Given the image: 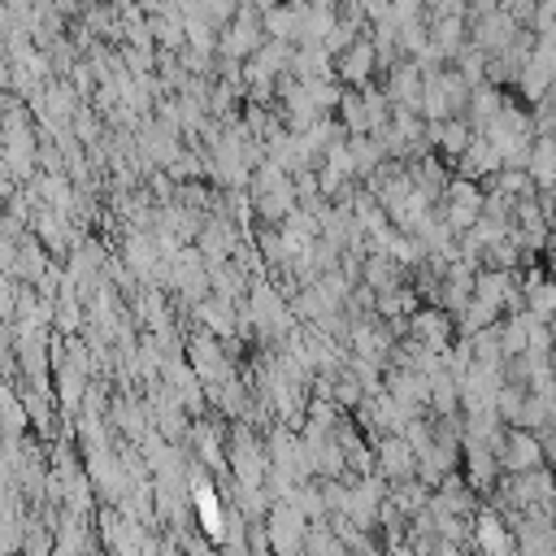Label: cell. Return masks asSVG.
Listing matches in <instances>:
<instances>
[{
  "label": "cell",
  "instance_id": "1",
  "mask_svg": "<svg viewBox=\"0 0 556 556\" xmlns=\"http://www.w3.org/2000/svg\"><path fill=\"white\" fill-rule=\"evenodd\" d=\"M443 204H447V208H443L447 230H469V226L486 213V195H482L478 178H456V182H447Z\"/></svg>",
  "mask_w": 556,
  "mask_h": 556
},
{
  "label": "cell",
  "instance_id": "2",
  "mask_svg": "<svg viewBox=\"0 0 556 556\" xmlns=\"http://www.w3.org/2000/svg\"><path fill=\"white\" fill-rule=\"evenodd\" d=\"M374 70H382L374 35H361V39H352V43H348V48L334 56V74H339V83H348V87H369Z\"/></svg>",
  "mask_w": 556,
  "mask_h": 556
},
{
  "label": "cell",
  "instance_id": "3",
  "mask_svg": "<svg viewBox=\"0 0 556 556\" xmlns=\"http://www.w3.org/2000/svg\"><path fill=\"white\" fill-rule=\"evenodd\" d=\"M495 456H500V465H504L508 473H526V469H539L547 452H543V443H539L534 430L517 426V430H508V434L495 443Z\"/></svg>",
  "mask_w": 556,
  "mask_h": 556
},
{
  "label": "cell",
  "instance_id": "4",
  "mask_svg": "<svg viewBox=\"0 0 556 556\" xmlns=\"http://www.w3.org/2000/svg\"><path fill=\"white\" fill-rule=\"evenodd\" d=\"M269 539H274L278 556H295V552H300V543H308V530H304V513H300L295 504H282V508H274V517H269Z\"/></svg>",
  "mask_w": 556,
  "mask_h": 556
},
{
  "label": "cell",
  "instance_id": "5",
  "mask_svg": "<svg viewBox=\"0 0 556 556\" xmlns=\"http://www.w3.org/2000/svg\"><path fill=\"white\" fill-rule=\"evenodd\" d=\"M191 374H195L200 382H213V387L230 382L226 356H222V348H217V339H213V334H200V339H191Z\"/></svg>",
  "mask_w": 556,
  "mask_h": 556
},
{
  "label": "cell",
  "instance_id": "6",
  "mask_svg": "<svg viewBox=\"0 0 556 556\" xmlns=\"http://www.w3.org/2000/svg\"><path fill=\"white\" fill-rule=\"evenodd\" d=\"M456 165H460V178H482V174H500L504 169V152L486 139V135H473L469 139V148L456 156Z\"/></svg>",
  "mask_w": 556,
  "mask_h": 556
},
{
  "label": "cell",
  "instance_id": "7",
  "mask_svg": "<svg viewBox=\"0 0 556 556\" xmlns=\"http://www.w3.org/2000/svg\"><path fill=\"white\" fill-rule=\"evenodd\" d=\"M378 469L387 478H408L417 469V447L408 443V434H387L378 443Z\"/></svg>",
  "mask_w": 556,
  "mask_h": 556
},
{
  "label": "cell",
  "instance_id": "8",
  "mask_svg": "<svg viewBox=\"0 0 556 556\" xmlns=\"http://www.w3.org/2000/svg\"><path fill=\"white\" fill-rule=\"evenodd\" d=\"M413 334H417V348L443 352V348L452 343V317H447V313H439V308L413 313Z\"/></svg>",
  "mask_w": 556,
  "mask_h": 556
},
{
  "label": "cell",
  "instance_id": "9",
  "mask_svg": "<svg viewBox=\"0 0 556 556\" xmlns=\"http://www.w3.org/2000/svg\"><path fill=\"white\" fill-rule=\"evenodd\" d=\"M526 174L534 187H556V135H539L526 152Z\"/></svg>",
  "mask_w": 556,
  "mask_h": 556
},
{
  "label": "cell",
  "instance_id": "10",
  "mask_svg": "<svg viewBox=\"0 0 556 556\" xmlns=\"http://www.w3.org/2000/svg\"><path fill=\"white\" fill-rule=\"evenodd\" d=\"M430 135L439 139V148H443L447 156H460L478 130H473L465 117H447V122H430Z\"/></svg>",
  "mask_w": 556,
  "mask_h": 556
},
{
  "label": "cell",
  "instance_id": "11",
  "mask_svg": "<svg viewBox=\"0 0 556 556\" xmlns=\"http://www.w3.org/2000/svg\"><path fill=\"white\" fill-rule=\"evenodd\" d=\"M469 126L473 130H486L500 113H504V100H500V91L495 87H473V96H469Z\"/></svg>",
  "mask_w": 556,
  "mask_h": 556
},
{
  "label": "cell",
  "instance_id": "12",
  "mask_svg": "<svg viewBox=\"0 0 556 556\" xmlns=\"http://www.w3.org/2000/svg\"><path fill=\"white\" fill-rule=\"evenodd\" d=\"M195 513H200V526H204L213 539H222V534H226V517H222L217 491H213L204 478H195Z\"/></svg>",
  "mask_w": 556,
  "mask_h": 556
},
{
  "label": "cell",
  "instance_id": "13",
  "mask_svg": "<svg viewBox=\"0 0 556 556\" xmlns=\"http://www.w3.org/2000/svg\"><path fill=\"white\" fill-rule=\"evenodd\" d=\"M478 543H482L486 556H517L513 552V534L500 526V517H482L478 521Z\"/></svg>",
  "mask_w": 556,
  "mask_h": 556
},
{
  "label": "cell",
  "instance_id": "14",
  "mask_svg": "<svg viewBox=\"0 0 556 556\" xmlns=\"http://www.w3.org/2000/svg\"><path fill=\"white\" fill-rule=\"evenodd\" d=\"M230 226H222V222H213V226H204L200 230V252L208 256V261H222L226 252H230Z\"/></svg>",
  "mask_w": 556,
  "mask_h": 556
}]
</instances>
